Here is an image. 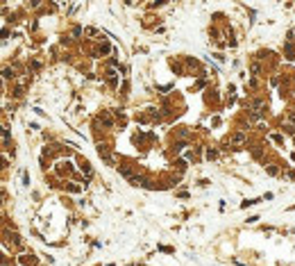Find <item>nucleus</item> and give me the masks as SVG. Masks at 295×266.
Instances as JSON below:
<instances>
[{
    "label": "nucleus",
    "mask_w": 295,
    "mask_h": 266,
    "mask_svg": "<svg viewBox=\"0 0 295 266\" xmlns=\"http://www.w3.org/2000/svg\"><path fill=\"white\" fill-rule=\"evenodd\" d=\"M243 141H245V134H241V132H239V134L234 137V144H243Z\"/></svg>",
    "instance_id": "f257e3e1"
}]
</instances>
